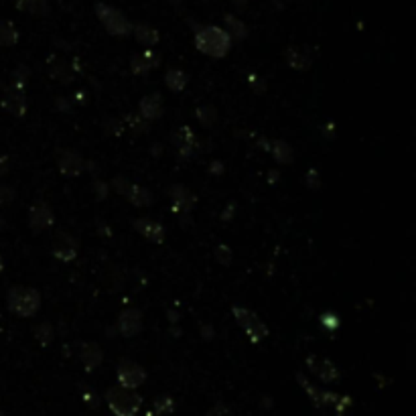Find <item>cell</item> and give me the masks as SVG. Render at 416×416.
<instances>
[{
    "mask_svg": "<svg viewBox=\"0 0 416 416\" xmlns=\"http://www.w3.org/2000/svg\"><path fill=\"white\" fill-rule=\"evenodd\" d=\"M297 382L307 392V396H309V400L317 408V412H321V415L345 416L347 410L353 406L352 396H341V394H335V392L321 390V388H317L315 384H311L309 380L304 378L301 372H297Z\"/></svg>",
    "mask_w": 416,
    "mask_h": 416,
    "instance_id": "cell-1",
    "label": "cell"
},
{
    "mask_svg": "<svg viewBox=\"0 0 416 416\" xmlns=\"http://www.w3.org/2000/svg\"><path fill=\"white\" fill-rule=\"evenodd\" d=\"M193 31H195V37H193L195 47H197V51H202L203 55H209L214 59H222L232 49V37L222 26H197Z\"/></svg>",
    "mask_w": 416,
    "mask_h": 416,
    "instance_id": "cell-2",
    "label": "cell"
},
{
    "mask_svg": "<svg viewBox=\"0 0 416 416\" xmlns=\"http://www.w3.org/2000/svg\"><path fill=\"white\" fill-rule=\"evenodd\" d=\"M104 400L108 404V408L112 410L114 416H137L142 408V398L140 394L132 388L124 386H112L104 394Z\"/></svg>",
    "mask_w": 416,
    "mask_h": 416,
    "instance_id": "cell-3",
    "label": "cell"
},
{
    "mask_svg": "<svg viewBox=\"0 0 416 416\" xmlns=\"http://www.w3.org/2000/svg\"><path fill=\"white\" fill-rule=\"evenodd\" d=\"M6 304L19 317H35L41 309V292L33 287H11L6 294Z\"/></svg>",
    "mask_w": 416,
    "mask_h": 416,
    "instance_id": "cell-4",
    "label": "cell"
},
{
    "mask_svg": "<svg viewBox=\"0 0 416 416\" xmlns=\"http://www.w3.org/2000/svg\"><path fill=\"white\" fill-rule=\"evenodd\" d=\"M94 11H96L98 21H100L110 35H114V37H128V35H132V23L128 21L127 14L120 13L118 9H114V6L106 4V2H96Z\"/></svg>",
    "mask_w": 416,
    "mask_h": 416,
    "instance_id": "cell-5",
    "label": "cell"
},
{
    "mask_svg": "<svg viewBox=\"0 0 416 416\" xmlns=\"http://www.w3.org/2000/svg\"><path fill=\"white\" fill-rule=\"evenodd\" d=\"M232 315H234V319L238 321V325L246 331L248 340L252 341V343H260V341H264L266 337H268L270 331L266 327L264 321L256 315L254 311L246 309V307L234 304V307H232Z\"/></svg>",
    "mask_w": 416,
    "mask_h": 416,
    "instance_id": "cell-6",
    "label": "cell"
},
{
    "mask_svg": "<svg viewBox=\"0 0 416 416\" xmlns=\"http://www.w3.org/2000/svg\"><path fill=\"white\" fill-rule=\"evenodd\" d=\"M116 378H118L120 386L137 390L147 382V370L132 360H120L118 367H116Z\"/></svg>",
    "mask_w": 416,
    "mask_h": 416,
    "instance_id": "cell-7",
    "label": "cell"
},
{
    "mask_svg": "<svg viewBox=\"0 0 416 416\" xmlns=\"http://www.w3.org/2000/svg\"><path fill=\"white\" fill-rule=\"evenodd\" d=\"M79 252V242L69 232H57L53 238V256L59 262H74Z\"/></svg>",
    "mask_w": 416,
    "mask_h": 416,
    "instance_id": "cell-8",
    "label": "cell"
},
{
    "mask_svg": "<svg viewBox=\"0 0 416 416\" xmlns=\"http://www.w3.org/2000/svg\"><path fill=\"white\" fill-rule=\"evenodd\" d=\"M304 364H307V367L311 370V374L317 376L323 384H335V382H340L341 378L340 370H337V366H335L331 360H327V357L309 355Z\"/></svg>",
    "mask_w": 416,
    "mask_h": 416,
    "instance_id": "cell-9",
    "label": "cell"
},
{
    "mask_svg": "<svg viewBox=\"0 0 416 416\" xmlns=\"http://www.w3.org/2000/svg\"><path fill=\"white\" fill-rule=\"evenodd\" d=\"M144 317L140 313L139 309H134V307H130V309H124L120 315H118V321H116V333H120L122 337H134V335H139L140 331H142V325H144V321H142Z\"/></svg>",
    "mask_w": 416,
    "mask_h": 416,
    "instance_id": "cell-10",
    "label": "cell"
},
{
    "mask_svg": "<svg viewBox=\"0 0 416 416\" xmlns=\"http://www.w3.org/2000/svg\"><path fill=\"white\" fill-rule=\"evenodd\" d=\"M55 224V215H53V209L49 207L47 202H35L29 209V227L39 234V232H45L49 229Z\"/></svg>",
    "mask_w": 416,
    "mask_h": 416,
    "instance_id": "cell-11",
    "label": "cell"
},
{
    "mask_svg": "<svg viewBox=\"0 0 416 416\" xmlns=\"http://www.w3.org/2000/svg\"><path fill=\"white\" fill-rule=\"evenodd\" d=\"M169 197L173 199L171 209L175 214H189L191 209L195 207V203H197V195L181 183H175V185L169 187Z\"/></svg>",
    "mask_w": 416,
    "mask_h": 416,
    "instance_id": "cell-12",
    "label": "cell"
},
{
    "mask_svg": "<svg viewBox=\"0 0 416 416\" xmlns=\"http://www.w3.org/2000/svg\"><path fill=\"white\" fill-rule=\"evenodd\" d=\"M57 167L65 177H79L86 171V159L71 149H64L57 154Z\"/></svg>",
    "mask_w": 416,
    "mask_h": 416,
    "instance_id": "cell-13",
    "label": "cell"
},
{
    "mask_svg": "<svg viewBox=\"0 0 416 416\" xmlns=\"http://www.w3.org/2000/svg\"><path fill=\"white\" fill-rule=\"evenodd\" d=\"M173 139H175L177 149H179V159L181 161H189L191 157H193V152L197 151V149L202 151L199 139L195 137V132L189 127L179 128L175 134H173Z\"/></svg>",
    "mask_w": 416,
    "mask_h": 416,
    "instance_id": "cell-14",
    "label": "cell"
},
{
    "mask_svg": "<svg viewBox=\"0 0 416 416\" xmlns=\"http://www.w3.org/2000/svg\"><path fill=\"white\" fill-rule=\"evenodd\" d=\"M77 357L79 362L84 364L86 372H94L101 366L104 362V352L98 343H91V341H84V343H77Z\"/></svg>",
    "mask_w": 416,
    "mask_h": 416,
    "instance_id": "cell-15",
    "label": "cell"
},
{
    "mask_svg": "<svg viewBox=\"0 0 416 416\" xmlns=\"http://www.w3.org/2000/svg\"><path fill=\"white\" fill-rule=\"evenodd\" d=\"M132 227L139 232L142 238H147L152 244H163L164 242V227L163 224L149 219V217H139L132 222Z\"/></svg>",
    "mask_w": 416,
    "mask_h": 416,
    "instance_id": "cell-16",
    "label": "cell"
},
{
    "mask_svg": "<svg viewBox=\"0 0 416 416\" xmlns=\"http://www.w3.org/2000/svg\"><path fill=\"white\" fill-rule=\"evenodd\" d=\"M159 64H161V57L154 51L147 49L142 51V53L132 55V59H130V71L134 76H147V74H151L154 67H159Z\"/></svg>",
    "mask_w": 416,
    "mask_h": 416,
    "instance_id": "cell-17",
    "label": "cell"
},
{
    "mask_svg": "<svg viewBox=\"0 0 416 416\" xmlns=\"http://www.w3.org/2000/svg\"><path fill=\"white\" fill-rule=\"evenodd\" d=\"M2 108L11 116L16 118H23L26 114V98L21 88H11L4 91V98H2Z\"/></svg>",
    "mask_w": 416,
    "mask_h": 416,
    "instance_id": "cell-18",
    "label": "cell"
},
{
    "mask_svg": "<svg viewBox=\"0 0 416 416\" xmlns=\"http://www.w3.org/2000/svg\"><path fill=\"white\" fill-rule=\"evenodd\" d=\"M164 112V104L161 94H149L144 96L139 104V116L144 118L147 122H152V120H159Z\"/></svg>",
    "mask_w": 416,
    "mask_h": 416,
    "instance_id": "cell-19",
    "label": "cell"
},
{
    "mask_svg": "<svg viewBox=\"0 0 416 416\" xmlns=\"http://www.w3.org/2000/svg\"><path fill=\"white\" fill-rule=\"evenodd\" d=\"M47 65H49V76L53 77V79H57V81H61L64 86L71 84V81L76 79V69H74V67H69L67 61L61 59V57L51 55Z\"/></svg>",
    "mask_w": 416,
    "mask_h": 416,
    "instance_id": "cell-20",
    "label": "cell"
},
{
    "mask_svg": "<svg viewBox=\"0 0 416 416\" xmlns=\"http://www.w3.org/2000/svg\"><path fill=\"white\" fill-rule=\"evenodd\" d=\"M284 57H287V65L292 67L294 71H307V69H311V65H313V57L307 53V49L297 47V45L289 47L287 53H284Z\"/></svg>",
    "mask_w": 416,
    "mask_h": 416,
    "instance_id": "cell-21",
    "label": "cell"
},
{
    "mask_svg": "<svg viewBox=\"0 0 416 416\" xmlns=\"http://www.w3.org/2000/svg\"><path fill=\"white\" fill-rule=\"evenodd\" d=\"M268 152L274 157L277 163L280 164L294 163V151H292V147H290L289 142H284V140H270Z\"/></svg>",
    "mask_w": 416,
    "mask_h": 416,
    "instance_id": "cell-22",
    "label": "cell"
},
{
    "mask_svg": "<svg viewBox=\"0 0 416 416\" xmlns=\"http://www.w3.org/2000/svg\"><path fill=\"white\" fill-rule=\"evenodd\" d=\"M132 35L137 37V41H139L140 45H144V47H149V49L154 47V45L159 43V39H161L159 31H157L154 26L144 25V23L132 25Z\"/></svg>",
    "mask_w": 416,
    "mask_h": 416,
    "instance_id": "cell-23",
    "label": "cell"
},
{
    "mask_svg": "<svg viewBox=\"0 0 416 416\" xmlns=\"http://www.w3.org/2000/svg\"><path fill=\"white\" fill-rule=\"evenodd\" d=\"M224 23H226V31L229 37L238 39V41H244V39L250 35V29H248V25H246L242 19H238L236 14H226V16H224Z\"/></svg>",
    "mask_w": 416,
    "mask_h": 416,
    "instance_id": "cell-24",
    "label": "cell"
},
{
    "mask_svg": "<svg viewBox=\"0 0 416 416\" xmlns=\"http://www.w3.org/2000/svg\"><path fill=\"white\" fill-rule=\"evenodd\" d=\"M127 197L128 202L132 203L134 207H149L152 203V193L147 187H140V185H130L127 191Z\"/></svg>",
    "mask_w": 416,
    "mask_h": 416,
    "instance_id": "cell-25",
    "label": "cell"
},
{
    "mask_svg": "<svg viewBox=\"0 0 416 416\" xmlns=\"http://www.w3.org/2000/svg\"><path fill=\"white\" fill-rule=\"evenodd\" d=\"M16 9L33 16H47L51 11L47 0H16Z\"/></svg>",
    "mask_w": 416,
    "mask_h": 416,
    "instance_id": "cell-26",
    "label": "cell"
},
{
    "mask_svg": "<svg viewBox=\"0 0 416 416\" xmlns=\"http://www.w3.org/2000/svg\"><path fill=\"white\" fill-rule=\"evenodd\" d=\"M164 84H167V88L171 89V91L181 94L183 89L187 88V84H189V76L183 69H169L164 74Z\"/></svg>",
    "mask_w": 416,
    "mask_h": 416,
    "instance_id": "cell-27",
    "label": "cell"
},
{
    "mask_svg": "<svg viewBox=\"0 0 416 416\" xmlns=\"http://www.w3.org/2000/svg\"><path fill=\"white\" fill-rule=\"evenodd\" d=\"M33 335H35V340H37V343L41 345V347H49L51 343H53V340H55V329H53L51 323L43 321V323L35 325V329H33Z\"/></svg>",
    "mask_w": 416,
    "mask_h": 416,
    "instance_id": "cell-28",
    "label": "cell"
},
{
    "mask_svg": "<svg viewBox=\"0 0 416 416\" xmlns=\"http://www.w3.org/2000/svg\"><path fill=\"white\" fill-rule=\"evenodd\" d=\"M19 43V31L11 21H2L0 23V45L2 47H13Z\"/></svg>",
    "mask_w": 416,
    "mask_h": 416,
    "instance_id": "cell-29",
    "label": "cell"
},
{
    "mask_svg": "<svg viewBox=\"0 0 416 416\" xmlns=\"http://www.w3.org/2000/svg\"><path fill=\"white\" fill-rule=\"evenodd\" d=\"M195 116H197L199 124L205 128H212L217 122V110H215L214 106H199Z\"/></svg>",
    "mask_w": 416,
    "mask_h": 416,
    "instance_id": "cell-30",
    "label": "cell"
},
{
    "mask_svg": "<svg viewBox=\"0 0 416 416\" xmlns=\"http://www.w3.org/2000/svg\"><path fill=\"white\" fill-rule=\"evenodd\" d=\"M175 412V400L171 396H159L154 402H152V415H171ZM151 415V416H152Z\"/></svg>",
    "mask_w": 416,
    "mask_h": 416,
    "instance_id": "cell-31",
    "label": "cell"
},
{
    "mask_svg": "<svg viewBox=\"0 0 416 416\" xmlns=\"http://www.w3.org/2000/svg\"><path fill=\"white\" fill-rule=\"evenodd\" d=\"M214 256L215 260L222 266H232V262H234V252H232V248L227 244H217L214 250Z\"/></svg>",
    "mask_w": 416,
    "mask_h": 416,
    "instance_id": "cell-32",
    "label": "cell"
},
{
    "mask_svg": "<svg viewBox=\"0 0 416 416\" xmlns=\"http://www.w3.org/2000/svg\"><path fill=\"white\" fill-rule=\"evenodd\" d=\"M127 128H130L134 134H142V132H147L149 130V122L144 120V118H140L139 114H130L127 118Z\"/></svg>",
    "mask_w": 416,
    "mask_h": 416,
    "instance_id": "cell-33",
    "label": "cell"
},
{
    "mask_svg": "<svg viewBox=\"0 0 416 416\" xmlns=\"http://www.w3.org/2000/svg\"><path fill=\"white\" fill-rule=\"evenodd\" d=\"M29 76H31V69L26 65H19L13 71V84L14 88H25L26 81H29Z\"/></svg>",
    "mask_w": 416,
    "mask_h": 416,
    "instance_id": "cell-34",
    "label": "cell"
},
{
    "mask_svg": "<svg viewBox=\"0 0 416 416\" xmlns=\"http://www.w3.org/2000/svg\"><path fill=\"white\" fill-rule=\"evenodd\" d=\"M319 323H321V327H325L327 331H337L341 325L340 317L335 315V313H321L319 315Z\"/></svg>",
    "mask_w": 416,
    "mask_h": 416,
    "instance_id": "cell-35",
    "label": "cell"
},
{
    "mask_svg": "<svg viewBox=\"0 0 416 416\" xmlns=\"http://www.w3.org/2000/svg\"><path fill=\"white\" fill-rule=\"evenodd\" d=\"M130 185H132V183L128 181L127 177L116 175L112 179V183H110V189L116 191L118 195H122V197H124V195H127V191H128V187H130Z\"/></svg>",
    "mask_w": 416,
    "mask_h": 416,
    "instance_id": "cell-36",
    "label": "cell"
},
{
    "mask_svg": "<svg viewBox=\"0 0 416 416\" xmlns=\"http://www.w3.org/2000/svg\"><path fill=\"white\" fill-rule=\"evenodd\" d=\"M304 185L311 191L321 189V177H319V171L317 169H309L307 175H304Z\"/></svg>",
    "mask_w": 416,
    "mask_h": 416,
    "instance_id": "cell-37",
    "label": "cell"
},
{
    "mask_svg": "<svg viewBox=\"0 0 416 416\" xmlns=\"http://www.w3.org/2000/svg\"><path fill=\"white\" fill-rule=\"evenodd\" d=\"M108 193H110V185H108L106 181H101V179L94 181V195H96V199H98V202L106 199V197H108Z\"/></svg>",
    "mask_w": 416,
    "mask_h": 416,
    "instance_id": "cell-38",
    "label": "cell"
},
{
    "mask_svg": "<svg viewBox=\"0 0 416 416\" xmlns=\"http://www.w3.org/2000/svg\"><path fill=\"white\" fill-rule=\"evenodd\" d=\"M106 130H108L110 134H114V137H120V134L127 130V124H124L122 120H110V122L106 124Z\"/></svg>",
    "mask_w": 416,
    "mask_h": 416,
    "instance_id": "cell-39",
    "label": "cell"
},
{
    "mask_svg": "<svg viewBox=\"0 0 416 416\" xmlns=\"http://www.w3.org/2000/svg\"><path fill=\"white\" fill-rule=\"evenodd\" d=\"M14 189L13 187H9V185H0V205H6V203H11L14 199Z\"/></svg>",
    "mask_w": 416,
    "mask_h": 416,
    "instance_id": "cell-40",
    "label": "cell"
},
{
    "mask_svg": "<svg viewBox=\"0 0 416 416\" xmlns=\"http://www.w3.org/2000/svg\"><path fill=\"white\" fill-rule=\"evenodd\" d=\"M234 214H236V203L232 202V203H227L226 205V209H224V212H222V215H219V217H222V222H232V219H234Z\"/></svg>",
    "mask_w": 416,
    "mask_h": 416,
    "instance_id": "cell-41",
    "label": "cell"
},
{
    "mask_svg": "<svg viewBox=\"0 0 416 416\" xmlns=\"http://www.w3.org/2000/svg\"><path fill=\"white\" fill-rule=\"evenodd\" d=\"M250 86H252L254 94H264L266 84L258 76H250Z\"/></svg>",
    "mask_w": 416,
    "mask_h": 416,
    "instance_id": "cell-42",
    "label": "cell"
},
{
    "mask_svg": "<svg viewBox=\"0 0 416 416\" xmlns=\"http://www.w3.org/2000/svg\"><path fill=\"white\" fill-rule=\"evenodd\" d=\"M227 412V408H226V404H222V402H217L215 406H212L207 412H205V416H224Z\"/></svg>",
    "mask_w": 416,
    "mask_h": 416,
    "instance_id": "cell-43",
    "label": "cell"
},
{
    "mask_svg": "<svg viewBox=\"0 0 416 416\" xmlns=\"http://www.w3.org/2000/svg\"><path fill=\"white\" fill-rule=\"evenodd\" d=\"M84 400H86V404L91 406V408H98V404H100V400H98V396H96V392L94 390L84 392Z\"/></svg>",
    "mask_w": 416,
    "mask_h": 416,
    "instance_id": "cell-44",
    "label": "cell"
},
{
    "mask_svg": "<svg viewBox=\"0 0 416 416\" xmlns=\"http://www.w3.org/2000/svg\"><path fill=\"white\" fill-rule=\"evenodd\" d=\"M9 169H11V161H9V157H0V177L6 175V173H9Z\"/></svg>",
    "mask_w": 416,
    "mask_h": 416,
    "instance_id": "cell-45",
    "label": "cell"
},
{
    "mask_svg": "<svg viewBox=\"0 0 416 416\" xmlns=\"http://www.w3.org/2000/svg\"><path fill=\"white\" fill-rule=\"evenodd\" d=\"M209 173H212V175H222V173H224V164L219 163V161H214V163L209 164Z\"/></svg>",
    "mask_w": 416,
    "mask_h": 416,
    "instance_id": "cell-46",
    "label": "cell"
},
{
    "mask_svg": "<svg viewBox=\"0 0 416 416\" xmlns=\"http://www.w3.org/2000/svg\"><path fill=\"white\" fill-rule=\"evenodd\" d=\"M202 335L203 340H214V327L212 325H205V327H202Z\"/></svg>",
    "mask_w": 416,
    "mask_h": 416,
    "instance_id": "cell-47",
    "label": "cell"
},
{
    "mask_svg": "<svg viewBox=\"0 0 416 416\" xmlns=\"http://www.w3.org/2000/svg\"><path fill=\"white\" fill-rule=\"evenodd\" d=\"M321 132H323L327 139H331V137H333V132H335V124H333V122H327L325 127L321 128Z\"/></svg>",
    "mask_w": 416,
    "mask_h": 416,
    "instance_id": "cell-48",
    "label": "cell"
},
{
    "mask_svg": "<svg viewBox=\"0 0 416 416\" xmlns=\"http://www.w3.org/2000/svg\"><path fill=\"white\" fill-rule=\"evenodd\" d=\"M57 108H59L61 112H69V110H71V104H69V100L61 98V100H57Z\"/></svg>",
    "mask_w": 416,
    "mask_h": 416,
    "instance_id": "cell-49",
    "label": "cell"
},
{
    "mask_svg": "<svg viewBox=\"0 0 416 416\" xmlns=\"http://www.w3.org/2000/svg\"><path fill=\"white\" fill-rule=\"evenodd\" d=\"M278 179H280V173H278V171H270V173H268V183L274 185V183H278Z\"/></svg>",
    "mask_w": 416,
    "mask_h": 416,
    "instance_id": "cell-50",
    "label": "cell"
},
{
    "mask_svg": "<svg viewBox=\"0 0 416 416\" xmlns=\"http://www.w3.org/2000/svg\"><path fill=\"white\" fill-rule=\"evenodd\" d=\"M2 268H4V262H2V256H0V272H2Z\"/></svg>",
    "mask_w": 416,
    "mask_h": 416,
    "instance_id": "cell-51",
    "label": "cell"
},
{
    "mask_svg": "<svg viewBox=\"0 0 416 416\" xmlns=\"http://www.w3.org/2000/svg\"><path fill=\"white\" fill-rule=\"evenodd\" d=\"M0 416H4V412H2V410H0Z\"/></svg>",
    "mask_w": 416,
    "mask_h": 416,
    "instance_id": "cell-52",
    "label": "cell"
}]
</instances>
